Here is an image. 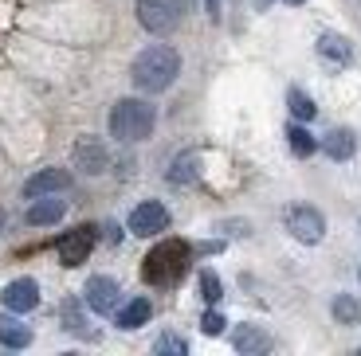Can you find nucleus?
<instances>
[{
    "mask_svg": "<svg viewBox=\"0 0 361 356\" xmlns=\"http://www.w3.org/2000/svg\"><path fill=\"white\" fill-rule=\"evenodd\" d=\"M177 75H180V55L173 51L169 44L145 47V51L134 59V67H130L134 87L145 90V94H161V90H169Z\"/></svg>",
    "mask_w": 361,
    "mask_h": 356,
    "instance_id": "f257e3e1",
    "label": "nucleus"
},
{
    "mask_svg": "<svg viewBox=\"0 0 361 356\" xmlns=\"http://www.w3.org/2000/svg\"><path fill=\"white\" fill-rule=\"evenodd\" d=\"M287 141H290V149H295V157H310V153L318 149L314 137H310L302 125H290V129H287Z\"/></svg>",
    "mask_w": 361,
    "mask_h": 356,
    "instance_id": "6ab92c4d",
    "label": "nucleus"
},
{
    "mask_svg": "<svg viewBox=\"0 0 361 356\" xmlns=\"http://www.w3.org/2000/svg\"><path fill=\"white\" fill-rule=\"evenodd\" d=\"M67 188H71V172L67 169H39L24 184V196L36 200V196H51V192H67Z\"/></svg>",
    "mask_w": 361,
    "mask_h": 356,
    "instance_id": "9d476101",
    "label": "nucleus"
},
{
    "mask_svg": "<svg viewBox=\"0 0 361 356\" xmlns=\"http://www.w3.org/2000/svg\"><path fill=\"white\" fill-rule=\"evenodd\" d=\"M287 102H290V114H295L298 122H310V117H314V102H310L302 90H290Z\"/></svg>",
    "mask_w": 361,
    "mask_h": 356,
    "instance_id": "aec40b11",
    "label": "nucleus"
},
{
    "mask_svg": "<svg viewBox=\"0 0 361 356\" xmlns=\"http://www.w3.org/2000/svg\"><path fill=\"white\" fill-rule=\"evenodd\" d=\"M63 212H67V204L63 200H32V208H27V223H32V227H47V223H59L63 220Z\"/></svg>",
    "mask_w": 361,
    "mask_h": 356,
    "instance_id": "f8f14e48",
    "label": "nucleus"
},
{
    "mask_svg": "<svg viewBox=\"0 0 361 356\" xmlns=\"http://www.w3.org/2000/svg\"><path fill=\"white\" fill-rule=\"evenodd\" d=\"M185 267H189V243L180 239H169V243H157L149 255H145V282L154 286H173L180 274H185Z\"/></svg>",
    "mask_w": 361,
    "mask_h": 356,
    "instance_id": "7ed1b4c3",
    "label": "nucleus"
},
{
    "mask_svg": "<svg viewBox=\"0 0 361 356\" xmlns=\"http://www.w3.org/2000/svg\"><path fill=\"white\" fill-rule=\"evenodd\" d=\"M220 4H224V0H208V8H212V16L220 12Z\"/></svg>",
    "mask_w": 361,
    "mask_h": 356,
    "instance_id": "a878e982",
    "label": "nucleus"
},
{
    "mask_svg": "<svg viewBox=\"0 0 361 356\" xmlns=\"http://www.w3.org/2000/svg\"><path fill=\"white\" fill-rule=\"evenodd\" d=\"M63 321H67V329H71V333H79V337H90V333L82 329V317H79V310H75V302L63 305Z\"/></svg>",
    "mask_w": 361,
    "mask_h": 356,
    "instance_id": "393cba45",
    "label": "nucleus"
},
{
    "mask_svg": "<svg viewBox=\"0 0 361 356\" xmlns=\"http://www.w3.org/2000/svg\"><path fill=\"white\" fill-rule=\"evenodd\" d=\"M106 145L99 141V137H79L75 141V169L90 172V177H99L102 169H106Z\"/></svg>",
    "mask_w": 361,
    "mask_h": 356,
    "instance_id": "9b49d317",
    "label": "nucleus"
},
{
    "mask_svg": "<svg viewBox=\"0 0 361 356\" xmlns=\"http://www.w3.org/2000/svg\"><path fill=\"white\" fill-rule=\"evenodd\" d=\"M0 231H4V212H0Z\"/></svg>",
    "mask_w": 361,
    "mask_h": 356,
    "instance_id": "c85d7f7f",
    "label": "nucleus"
},
{
    "mask_svg": "<svg viewBox=\"0 0 361 356\" xmlns=\"http://www.w3.org/2000/svg\"><path fill=\"white\" fill-rule=\"evenodd\" d=\"M232 345L240 348V352H267L271 341H267V333L252 329V325H240V329H235V337H232Z\"/></svg>",
    "mask_w": 361,
    "mask_h": 356,
    "instance_id": "f3484780",
    "label": "nucleus"
},
{
    "mask_svg": "<svg viewBox=\"0 0 361 356\" xmlns=\"http://www.w3.org/2000/svg\"><path fill=\"white\" fill-rule=\"evenodd\" d=\"M149 313H154V305L145 302V298H134L126 310H118V329H137V325L149 321Z\"/></svg>",
    "mask_w": 361,
    "mask_h": 356,
    "instance_id": "2eb2a0df",
    "label": "nucleus"
},
{
    "mask_svg": "<svg viewBox=\"0 0 361 356\" xmlns=\"http://www.w3.org/2000/svg\"><path fill=\"white\" fill-rule=\"evenodd\" d=\"M334 317L342 321V325H357V317H361V310H357V302L353 298H334Z\"/></svg>",
    "mask_w": 361,
    "mask_h": 356,
    "instance_id": "412c9836",
    "label": "nucleus"
},
{
    "mask_svg": "<svg viewBox=\"0 0 361 356\" xmlns=\"http://www.w3.org/2000/svg\"><path fill=\"white\" fill-rule=\"evenodd\" d=\"M157 352H177V356H185V352H189V345H185V341H180V337H169V333H165V337H157Z\"/></svg>",
    "mask_w": 361,
    "mask_h": 356,
    "instance_id": "b1692460",
    "label": "nucleus"
},
{
    "mask_svg": "<svg viewBox=\"0 0 361 356\" xmlns=\"http://www.w3.org/2000/svg\"><path fill=\"white\" fill-rule=\"evenodd\" d=\"M353 134L350 129H334V134H326V141H322V149H326V157H334V160H350L353 157Z\"/></svg>",
    "mask_w": 361,
    "mask_h": 356,
    "instance_id": "dca6fc26",
    "label": "nucleus"
},
{
    "mask_svg": "<svg viewBox=\"0 0 361 356\" xmlns=\"http://www.w3.org/2000/svg\"><path fill=\"white\" fill-rule=\"evenodd\" d=\"M169 227V212H165V204H157V200H145V204H137L134 212H130V231L134 235H157Z\"/></svg>",
    "mask_w": 361,
    "mask_h": 356,
    "instance_id": "0eeeda50",
    "label": "nucleus"
},
{
    "mask_svg": "<svg viewBox=\"0 0 361 356\" xmlns=\"http://www.w3.org/2000/svg\"><path fill=\"white\" fill-rule=\"evenodd\" d=\"M224 325H228V321H224V317H220V313H216V310H208V313H204V317H200V329H204V333H208V337H220V333H224Z\"/></svg>",
    "mask_w": 361,
    "mask_h": 356,
    "instance_id": "5701e85b",
    "label": "nucleus"
},
{
    "mask_svg": "<svg viewBox=\"0 0 361 356\" xmlns=\"http://www.w3.org/2000/svg\"><path fill=\"white\" fill-rule=\"evenodd\" d=\"M94 239H99L94 227H75L71 235L59 239V262H63V267H79V262H87V255L94 250Z\"/></svg>",
    "mask_w": 361,
    "mask_h": 356,
    "instance_id": "423d86ee",
    "label": "nucleus"
},
{
    "mask_svg": "<svg viewBox=\"0 0 361 356\" xmlns=\"http://www.w3.org/2000/svg\"><path fill=\"white\" fill-rule=\"evenodd\" d=\"M180 12H185V0H137V24L154 36H169L180 24Z\"/></svg>",
    "mask_w": 361,
    "mask_h": 356,
    "instance_id": "20e7f679",
    "label": "nucleus"
},
{
    "mask_svg": "<svg viewBox=\"0 0 361 356\" xmlns=\"http://www.w3.org/2000/svg\"><path fill=\"white\" fill-rule=\"evenodd\" d=\"M4 310H12V313H32L39 305V286L32 282V278H16V282H8L4 286Z\"/></svg>",
    "mask_w": 361,
    "mask_h": 356,
    "instance_id": "1a4fd4ad",
    "label": "nucleus"
},
{
    "mask_svg": "<svg viewBox=\"0 0 361 356\" xmlns=\"http://www.w3.org/2000/svg\"><path fill=\"white\" fill-rule=\"evenodd\" d=\"M82 294H87V305L94 313H114L118 310V298H122V294H118V282H114V278H106V274H94Z\"/></svg>",
    "mask_w": 361,
    "mask_h": 356,
    "instance_id": "6e6552de",
    "label": "nucleus"
},
{
    "mask_svg": "<svg viewBox=\"0 0 361 356\" xmlns=\"http://www.w3.org/2000/svg\"><path fill=\"white\" fill-rule=\"evenodd\" d=\"M157 125V110L145 98H122L110 110V134L118 141H145Z\"/></svg>",
    "mask_w": 361,
    "mask_h": 356,
    "instance_id": "f03ea898",
    "label": "nucleus"
},
{
    "mask_svg": "<svg viewBox=\"0 0 361 356\" xmlns=\"http://www.w3.org/2000/svg\"><path fill=\"white\" fill-rule=\"evenodd\" d=\"M197 165H200L197 153H180L177 165H173V172H169V180H173V184H192V180H197V172H200Z\"/></svg>",
    "mask_w": 361,
    "mask_h": 356,
    "instance_id": "a211bd4d",
    "label": "nucleus"
},
{
    "mask_svg": "<svg viewBox=\"0 0 361 356\" xmlns=\"http://www.w3.org/2000/svg\"><path fill=\"white\" fill-rule=\"evenodd\" d=\"M287 4H307V0H287Z\"/></svg>",
    "mask_w": 361,
    "mask_h": 356,
    "instance_id": "cd10ccee",
    "label": "nucleus"
},
{
    "mask_svg": "<svg viewBox=\"0 0 361 356\" xmlns=\"http://www.w3.org/2000/svg\"><path fill=\"white\" fill-rule=\"evenodd\" d=\"M220 294H224L220 278L212 274V270H200V298H204V302H220Z\"/></svg>",
    "mask_w": 361,
    "mask_h": 356,
    "instance_id": "4be33fe9",
    "label": "nucleus"
},
{
    "mask_svg": "<svg viewBox=\"0 0 361 356\" xmlns=\"http://www.w3.org/2000/svg\"><path fill=\"white\" fill-rule=\"evenodd\" d=\"M255 4H259V8H271V0H255Z\"/></svg>",
    "mask_w": 361,
    "mask_h": 356,
    "instance_id": "bb28decb",
    "label": "nucleus"
},
{
    "mask_svg": "<svg viewBox=\"0 0 361 356\" xmlns=\"http://www.w3.org/2000/svg\"><path fill=\"white\" fill-rule=\"evenodd\" d=\"M0 345L4 348H27L32 345V329L20 325V321H12V317H0Z\"/></svg>",
    "mask_w": 361,
    "mask_h": 356,
    "instance_id": "4468645a",
    "label": "nucleus"
},
{
    "mask_svg": "<svg viewBox=\"0 0 361 356\" xmlns=\"http://www.w3.org/2000/svg\"><path fill=\"white\" fill-rule=\"evenodd\" d=\"M318 55H322V59H330V63H338V67H345V63L353 59V47H350V39L334 36V32H326V36H318Z\"/></svg>",
    "mask_w": 361,
    "mask_h": 356,
    "instance_id": "ddd939ff",
    "label": "nucleus"
},
{
    "mask_svg": "<svg viewBox=\"0 0 361 356\" xmlns=\"http://www.w3.org/2000/svg\"><path fill=\"white\" fill-rule=\"evenodd\" d=\"M287 231L295 235L298 243H318L326 235V220H322V212H318V208L295 204L287 212Z\"/></svg>",
    "mask_w": 361,
    "mask_h": 356,
    "instance_id": "39448f33",
    "label": "nucleus"
}]
</instances>
